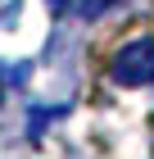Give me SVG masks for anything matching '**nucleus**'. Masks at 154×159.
Segmentation results:
<instances>
[{"label":"nucleus","instance_id":"f257e3e1","mask_svg":"<svg viewBox=\"0 0 154 159\" xmlns=\"http://www.w3.org/2000/svg\"><path fill=\"white\" fill-rule=\"evenodd\" d=\"M109 77L118 86H145L154 82V41L150 37H136L109 59Z\"/></svg>","mask_w":154,"mask_h":159},{"label":"nucleus","instance_id":"f03ea898","mask_svg":"<svg viewBox=\"0 0 154 159\" xmlns=\"http://www.w3.org/2000/svg\"><path fill=\"white\" fill-rule=\"evenodd\" d=\"M113 5H122V0H82V18H100V14L113 9Z\"/></svg>","mask_w":154,"mask_h":159},{"label":"nucleus","instance_id":"7ed1b4c3","mask_svg":"<svg viewBox=\"0 0 154 159\" xmlns=\"http://www.w3.org/2000/svg\"><path fill=\"white\" fill-rule=\"evenodd\" d=\"M46 5H50V9H55V14H59V9H64V5H68V0H46Z\"/></svg>","mask_w":154,"mask_h":159},{"label":"nucleus","instance_id":"20e7f679","mask_svg":"<svg viewBox=\"0 0 154 159\" xmlns=\"http://www.w3.org/2000/svg\"><path fill=\"white\" fill-rule=\"evenodd\" d=\"M0 96H5V86H0Z\"/></svg>","mask_w":154,"mask_h":159}]
</instances>
